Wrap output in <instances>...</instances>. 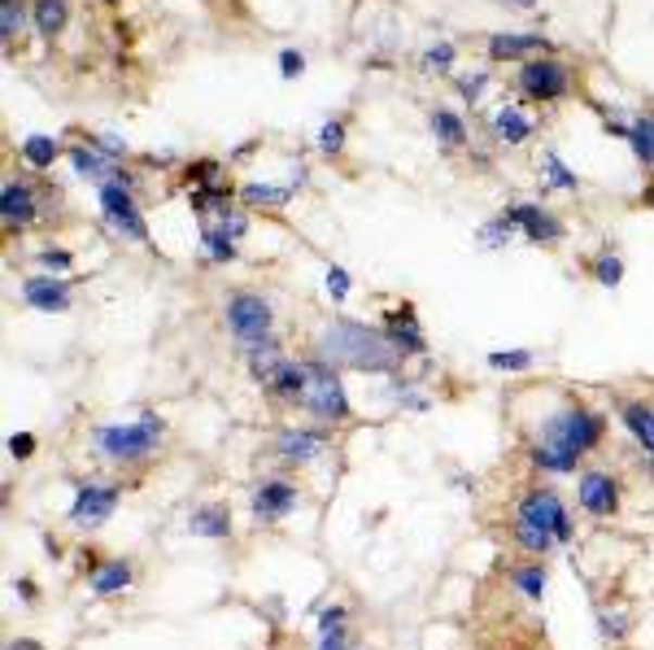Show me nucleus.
<instances>
[{"label": "nucleus", "mask_w": 654, "mask_h": 650, "mask_svg": "<svg viewBox=\"0 0 654 650\" xmlns=\"http://www.w3.org/2000/svg\"><path fill=\"white\" fill-rule=\"evenodd\" d=\"M188 533L205 537V541H227L231 537V511H227V502H201V507H192Z\"/></svg>", "instance_id": "obj_23"}, {"label": "nucleus", "mask_w": 654, "mask_h": 650, "mask_svg": "<svg viewBox=\"0 0 654 650\" xmlns=\"http://www.w3.org/2000/svg\"><path fill=\"white\" fill-rule=\"evenodd\" d=\"M27 5L23 0H5V14H0V36H5V53H18V40H23V27H27Z\"/></svg>", "instance_id": "obj_34"}, {"label": "nucleus", "mask_w": 654, "mask_h": 650, "mask_svg": "<svg viewBox=\"0 0 654 650\" xmlns=\"http://www.w3.org/2000/svg\"><path fill=\"white\" fill-rule=\"evenodd\" d=\"M454 88H458V97H463L467 105H480L485 92H489V71H471V75H463Z\"/></svg>", "instance_id": "obj_44"}, {"label": "nucleus", "mask_w": 654, "mask_h": 650, "mask_svg": "<svg viewBox=\"0 0 654 650\" xmlns=\"http://www.w3.org/2000/svg\"><path fill=\"white\" fill-rule=\"evenodd\" d=\"M506 214L515 218V227H519V236H524L528 245H558V240L567 236L563 218L550 214V210L537 205V201H515V205H506Z\"/></svg>", "instance_id": "obj_14"}, {"label": "nucleus", "mask_w": 654, "mask_h": 650, "mask_svg": "<svg viewBox=\"0 0 654 650\" xmlns=\"http://www.w3.org/2000/svg\"><path fill=\"white\" fill-rule=\"evenodd\" d=\"M454 62H458V49H454L450 40H437L432 49H424V71H437V75H445Z\"/></svg>", "instance_id": "obj_41"}, {"label": "nucleus", "mask_w": 654, "mask_h": 650, "mask_svg": "<svg viewBox=\"0 0 654 650\" xmlns=\"http://www.w3.org/2000/svg\"><path fill=\"white\" fill-rule=\"evenodd\" d=\"M5 650H45V646H40L36 637H10V641H5Z\"/></svg>", "instance_id": "obj_53"}, {"label": "nucleus", "mask_w": 654, "mask_h": 650, "mask_svg": "<svg viewBox=\"0 0 654 650\" xmlns=\"http://www.w3.org/2000/svg\"><path fill=\"white\" fill-rule=\"evenodd\" d=\"M301 71H305V58H301L297 49H279V75H284V79H297Z\"/></svg>", "instance_id": "obj_48"}, {"label": "nucleus", "mask_w": 654, "mask_h": 650, "mask_svg": "<svg viewBox=\"0 0 654 650\" xmlns=\"http://www.w3.org/2000/svg\"><path fill=\"white\" fill-rule=\"evenodd\" d=\"M327 446H332V428L305 424V428H279L275 441H271V454L288 467H310L327 454Z\"/></svg>", "instance_id": "obj_11"}, {"label": "nucleus", "mask_w": 654, "mask_h": 650, "mask_svg": "<svg viewBox=\"0 0 654 650\" xmlns=\"http://www.w3.org/2000/svg\"><path fill=\"white\" fill-rule=\"evenodd\" d=\"M554 45L545 40V36H528V32H498V36H489V45H485V53H489V62H532V58H541V53H550Z\"/></svg>", "instance_id": "obj_17"}, {"label": "nucleus", "mask_w": 654, "mask_h": 650, "mask_svg": "<svg viewBox=\"0 0 654 650\" xmlns=\"http://www.w3.org/2000/svg\"><path fill=\"white\" fill-rule=\"evenodd\" d=\"M598 628H602L606 641H624L628 628H632V615L624 607H598Z\"/></svg>", "instance_id": "obj_38"}, {"label": "nucleus", "mask_w": 654, "mask_h": 650, "mask_svg": "<svg viewBox=\"0 0 654 650\" xmlns=\"http://www.w3.org/2000/svg\"><path fill=\"white\" fill-rule=\"evenodd\" d=\"M40 218V197H36V184L27 179H5V188H0V223H5V232H32Z\"/></svg>", "instance_id": "obj_13"}, {"label": "nucleus", "mask_w": 654, "mask_h": 650, "mask_svg": "<svg viewBox=\"0 0 654 650\" xmlns=\"http://www.w3.org/2000/svg\"><path fill=\"white\" fill-rule=\"evenodd\" d=\"M162 441H166V420L153 411H140L127 424H97L92 428V450L114 467L149 463L162 450Z\"/></svg>", "instance_id": "obj_3"}, {"label": "nucleus", "mask_w": 654, "mask_h": 650, "mask_svg": "<svg viewBox=\"0 0 654 650\" xmlns=\"http://www.w3.org/2000/svg\"><path fill=\"white\" fill-rule=\"evenodd\" d=\"M314 650H350V641H345V633H323L314 641Z\"/></svg>", "instance_id": "obj_51"}, {"label": "nucleus", "mask_w": 654, "mask_h": 650, "mask_svg": "<svg viewBox=\"0 0 654 650\" xmlns=\"http://www.w3.org/2000/svg\"><path fill=\"white\" fill-rule=\"evenodd\" d=\"M489 127H493V136H498L502 145H528V140H532V118H528L524 110H515V105L493 110Z\"/></svg>", "instance_id": "obj_27"}, {"label": "nucleus", "mask_w": 654, "mask_h": 650, "mask_svg": "<svg viewBox=\"0 0 654 650\" xmlns=\"http://www.w3.org/2000/svg\"><path fill=\"white\" fill-rule=\"evenodd\" d=\"M580 188V175L563 166V158L554 149L541 153V192H576Z\"/></svg>", "instance_id": "obj_31"}, {"label": "nucleus", "mask_w": 654, "mask_h": 650, "mask_svg": "<svg viewBox=\"0 0 654 650\" xmlns=\"http://www.w3.org/2000/svg\"><path fill=\"white\" fill-rule=\"evenodd\" d=\"M576 507H580L589 520H611V515H619V507H624V485H619V476L606 472V467H580V476H576Z\"/></svg>", "instance_id": "obj_9"}, {"label": "nucleus", "mask_w": 654, "mask_h": 650, "mask_svg": "<svg viewBox=\"0 0 654 650\" xmlns=\"http://www.w3.org/2000/svg\"><path fill=\"white\" fill-rule=\"evenodd\" d=\"M571 66H563L558 58H550V53H541V58H532V62H524L519 71H515V88H519V97H528V101H541V105H550V101H563L567 92H571Z\"/></svg>", "instance_id": "obj_7"}, {"label": "nucleus", "mask_w": 654, "mask_h": 650, "mask_svg": "<svg viewBox=\"0 0 654 650\" xmlns=\"http://www.w3.org/2000/svg\"><path fill=\"white\" fill-rule=\"evenodd\" d=\"M524 650H545V646H524Z\"/></svg>", "instance_id": "obj_55"}, {"label": "nucleus", "mask_w": 654, "mask_h": 650, "mask_svg": "<svg viewBox=\"0 0 654 650\" xmlns=\"http://www.w3.org/2000/svg\"><path fill=\"white\" fill-rule=\"evenodd\" d=\"M645 201H650V205H654V192H650V197H645Z\"/></svg>", "instance_id": "obj_56"}, {"label": "nucleus", "mask_w": 654, "mask_h": 650, "mask_svg": "<svg viewBox=\"0 0 654 650\" xmlns=\"http://www.w3.org/2000/svg\"><path fill=\"white\" fill-rule=\"evenodd\" d=\"M14 593H18L23 602H36V598H40V589H36V580H27V576H18V580H14Z\"/></svg>", "instance_id": "obj_52"}, {"label": "nucleus", "mask_w": 654, "mask_h": 650, "mask_svg": "<svg viewBox=\"0 0 654 650\" xmlns=\"http://www.w3.org/2000/svg\"><path fill=\"white\" fill-rule=\"evenodd\" d=\"M589 275H593V284H602V288H619V279H624V258H619L615 249H602V253L593 258Z\"/></svg>", "instance_id": "obj_36"}, {"label": "nucleus", "mask_w": 654, "mask_h": 650, "mask_svg": "<svg viewBox=\"0 0 654 650\" xmlns=\"http://www.w3.org/2000/svg\"><path fill=\"white\" fill-rule=\"evenodd\" d=\"M118 502H123V485H114V480H79L66 520H71L75 528L92 533V528H101V524L118 511Z\"/></svg>", "instance_id": "obj_10"}, {"label": "nucleus", "mask_w": 654, "mask_h": 650, "mask_svg": "<svg viewBox=\"0 0 654 650\" xmlns=\"http://www.w3.org/2000/svg\"><path fill=\"white\" fill-rule=\"evenodd\" d=\"M201 258L214 266H231L240 258V240H231L223 227H201Z\"/></svg>", "instance_id": "obj_32"}, {"label": "nucleus", "mask_w": 654, "mask_h": 650, "mask_svg": "<svg viewBox=\"0 0 654 650\" xmlns=\"http://www.w3.org/2000/svg\"><path fill=\"white\" fill-rule=\"evenodd\" d=\"M506 580L528 598V602H541L545 598V585H550V572H545V559H519L506 567Z\"/></svg>", "instance_id": "obj_25"}, {"label": "nucleus", "mask_w": 654, "mask_h": 650, "mask_svg": "<svg viewBox=\"0 0 654 650\" xmlns=\"http://www.w3.org/2000/svg\"><path fill=\"white\" fill-rule=\"evenodd\" d=\"M305 389H310V372H305V359H284L279 372L262 385V393L279 407H301L305 402Z\"/></svg>", "instance_id": "obj_18"}, {"label": "nucleus", "mask_w": 654, "mask_h": 650, "mask_svg": "<svg viewBox=\"0 0 654 650\" xmlns=\"http://www.w3.org/2000/svg\"><path fill=\"white\" fill-rule=\"evenodd\" d=\"M428 123H432V136H437V145H441L445 153H458V149L467 145V123H463V114H454V110H432Z\"/></svg>", "instance_id": "obj_29"}, {"label": "nucleus", "mask_w": 654, "mask_h": 650, "mask_svg": "<svg viewBox=\"0 0 654 650\" xmlns=\"http://www.w3.org/2000/svg\"><path fill=\"white\" fill-rule=\"evenodd\" d=\"M240 359H244L249 376H253L257 385H266V380L279 372V363H284L288 354H284L279 337H266V341H257V346H244V350H240Z\"/></svg>", "instance_id": "obj_24"}, {"label": "nucleus", "mask_w": 654, "mask_h": 650, "mask_svg": "<svg viewBox=\"0 0 654 650\" xmlns=\"http://www.w3.org/2000/svg\"><path fill=\"white\" fill-rule=\"evenodd\" d=\"M105 5H118V0H105Z\"/></svg>", "instance_id": "obj_57"}, {"label": "nucleus", "mask_w": 654, "mask_h": 650, "mask_svg": "<svg viewBox=\"0 0 654 650\" xmlns=\"http://www.w3.org/2000/svg\"><path fill=\"white\" fill-rule=\"evenodd\" d=\"M136 585V563L131 559H101L92 572H88V589L97 598H118Z\"/></svg>", "instance_id": "obj_21"}, {"label": "nucleus", "mask_w": 654, "mask_h": 650, "mask_svg": "<svg viewBox=\"0 0 654 650\" xmlns=\"http://www.w3.org/2000/svg\"><path fill=\"white\" fill-rule=\"evenodd\" d=\"M398 407H406V411H428L432 402H428L419 389H398Z\"/></svg>", "instance_id": "obj_50"}, {"label": "nucleus", "mask_w": 654, "mask_h": 650, "mask_svg": "<svg viewBox=\"0 0 654 650\" xmlns=\"http://www.w3.org/2000/svg\"><path fill=\"white\" fill-rule=\"evenodd\" d=\"M305 372H310V389H305V402H301V411L314 420V424H323V428H337V424H345L350 415H354V407H350V393H345V380H341V367H332L323 354H305Z\"/></svg>", "instance_id": "obj_4"}, {"label": "nucleus", "mask_w": 654, "mask_h": 650, "mask_svg": "<svg viewBox=\"0 0 654 650\" xmlns=\"http://www.w3.org/2000/svg\"><path fill=\"white\" fill-rule=\"evenodd\" d=\"M218 184H227V179H223V166H218L214 158L188 166V192H192V188H218Z\"/></svg>", "instance_id": "obj_40"}, {"label": "nucleus", "mask_w": 654, "mask_h": 650, "mask_svg": "<svg viewBox=\"0 0 654 650\" xmlns=\"http://www.w3.org/2000/svg\"><path fill=\"white\" fill-rule=\"evenodd\" d=\"M97 201H101L105 223H110L118 236H127V240H136V245L149 240V223H144V210L136 205V188H127V184H118V179H105V184H97Z\"/></svg>", "instance_id": "obj_8"}, {"label": "nucleus", "mask_w": 654, "mask_h": 650, "mask_svg": "<svg viewBox=\"0 0 654 650\" xmlns=\"http://www.w3.org/2000/svg\"><path fill=\"white\" fill-rule=\"evenodd\" d=\"M36 262H40V271H45V275H62V271H71V266H75V253H71V249H40V253H36Z\"/></svg>", "instance_id": "obj_46"}, {"label": "nucleus", "mask_w": 654, "mask_h": 650, "mask_svg": "<svg viewBox=\"0 0 654 650\" xmlns=\"http://www.w3.org/2000/svg\"><path fill=\"white\" fill-rule=\"evenodd\" d=\"M23 301L40 314H66L71 301H75V284L62 279V275H32L23 284Z\"/></svg>", "instance_id": "obj_16"}, {"label": "nucleus", "mask_w": 654, "mask_h": 650, "mask_svg": "<svg viewBox=\"0 0 654 650\" xmlns=\"http://www.w3.org/2000/svg\"><path fill=\"white\" fill-rule=\"evenodd\" d=\"M223 318H227V333L236 341V350L244 346H257L266 337H275V305L266 292H253V288H236L223 305Z\"/></svg>", "instance_id": "obj_5"}, {"label": "nucleus", "mask_w": 654, "mask_h": 650, "mask_svg": "<svg viewBox=\"0 0 654 650\" xmlns=\"http://www.w3.org/2000/svg\"><path fill=\"white\" fill-rule=\"evenodd\" d=\"M380 328H385L389 346H393V350H398L406 363L428 354V337H424V328H419V314H415V305H398V310H389Z\"/></svg>", "instance_id": "obj_15"}, {"label": "nucleus", "mask_w": 654, "mask_h": 650, "mask_svg": "<svg viewBox=\"0 0 654 650\" xmlns=\"http://www.w3.org/2000/svg\"><path fill=\"white\" fill-rule=\"evenodd\" d=\"M345 624H350V607H345V602L318 607V637H323V633H345Z\"/></svg>", "instance_id": "obj_43"}, {"label": "nucleus", "mask_w": 654, "mask_h": 650, "mask_svg": "<svg viewBox=\"0 0 654 650\" xmlns=\"http://www.w3.org/2000/svg\"><path fill=\"white\" fill-rule=\"evenodd\" d=\"M301 188H305V171H297L288 184H240V201H244L249 210H279V205H288Z\"/></svg>", "instance_id": "obj_22"}, {"label": "nucleus", "mask_w": 654, "mask_h": 650, "mask_svg": "<svg viewBox=\"0 0 654 650\" xmlns=\"http://www.w3.org/2000/svg\"><path fill=\"white\" fill-rule=\"evenodd\" d=\"M619 424L632 437V446L654 459V402L650 398H619Z\"/></svg>", "instance_id": "obj_19"}, {"label": "nucleus", "mask_w": 654, "mask_h": 650, "mask_svg": "<svg viewBox=\"0 0 654 650\" xmlns=\"http://www.w3.org/2000/svg\"><path fill=\"white\" fill-rule=\"evenodd\" d=\"M205 227H223L231 240H244V236H249V214H244V210H236V205H227V210H223L218 218H210Z\"/></svg>", "instance_id": "obj_42"}, {"label": "nucleus", "mask_w": 654, "mask_h": 650, "mask_svg": "<svg viewBox=\"0 0 654 650\" xmlns=\"http://www.w3.org/2000/svg\"><path fill=\"white\" fill-rule=\"evenodd\" d=\"M297 507H301V489H297L292 480H284V476H262V480L253 485V493H249V515H253V524H262V528L284 524Z\"/></svg>", "instance_id": "obj_12"}, {"label": "nucleus", "mask_w": 654, "mask_h": 650, "mask_svg": "<svg viewBox=\"0 0 654 650\" xmlns=\"http://www.w3.org/2000/svg\"><path fill=\"white\" fill-rule=\"evenodd\" d=\"M511 541H515V550L532 554V559H545V554L558 546L550 533H541V528H528V524H519V520H515V528H511Z\"/></svg>", "instance_id": "obj_35"}, {"label": "nucleus", "mask_w": 654, "mask_h": 650, "mask_svg": "<svg viewBox=\"0 0 654 650\" xmlns=\"http://www.w3.org/2000/svg\"><path fill=\"white\" fill-rule=\"evenodd\" d=\"M92 140H97L114 162H127V158H131V149H127V140H123L118 132H101V136H92Z\"/></svg>", "instance_id": "obj_47"}, {"label": "nucleus", "mask_w": 654, "mask_h": 650, "mask_svg": "<svg viewBox=\"0 0 654 650\" xmlns=\"http://www.w3.org/2000/svg\"><path fill=\"white\" fill-rule=\"evenodd\" d=\"M32 23L40 32V40L53 45L66 32V23H71V5H66V0H32Z\"/></svg>", "instance_id": "obj_26"}, {"label": "nucleus", "mask_w": 654, "mask_h": 650, "mask_svg": "<svg viewBox=\"0 0 654 650\" xmlns=\"http://www.w3.org/2000/svg\"><path fill=\"white\" fill-rule=\"evenodd\" d=\"M515 520L528 524V528L550 533L558 546H571V541H576V524H571V515H567V502H563L554 489H545V485H532V489L519 493Z\"/></svg>", "instance_id": "obj_6"}, {"label": "nucleus", "mask_w": 654, "mask_h": 650, "mask_svg": "<svg viewBox=\"0 0 654 650\" xmlns=\"http://www.w3.org/2000/svg\"><path fill=\"white\" fill-rule=\"evenodd\" d=\"M323 284H327V297H332V301H345V297H350V288H354V279H350V271H345L341 262L327 266Z\"/></svg>", "instance_id": "obj_45"}, {"label": "nucleus", "mask_w": 654, "mask_h": 650, "mask_svg": "<svg viewBox=\"0 0 654 650\" xmlns=\"http://www.w3.org/2000/svg\"><path fill=\"white\" fill-rule=\"evenodd\" d=\"M66 162L75 166V175L79 179H92V184H105V179H114L118 171H123V162H114L97 140H79V145H71L66 149Z\"/></svg>", "instance_id": "obj_20"}, {"label": "nucleus", "mask_w": 654, "mask_h": 650, "mask_svg": "<svg viewBox=\"0 0 654 650\" xmlns=\"http://www.w3.org/2000/svg\"><path fill=\"white\" fill-rule=\"evenodd\" d=\"M10 454H14L18 463H27V459L36 454V437H32V433H14V437H10Z\"/></svg>", "instance_id": "obj_49"}, {"label": "nucleus", "mask_w": 654, "mask_h": 650, "mask_svg": "<svg viewBox=\"0 0 654 650\" xmlns=\"http://www.w3.org/2000/svg\"><path fill=\"white\" fill-rule=\"evenodd\" d=\"M318 153H323V158L345 153V118H327V123L318 127Z\"/></svg>", "instance_id": "obj_39"}, {"label": "nucleus", "mask_w": 654, "mask_h": 650, "mask_svg": "<svg viewBox=\"0 0 654 650\" xmlns=\"http://www.w3.org/2000/svg\"><path fill=\"white\" fill-rule=\"evenodd\" d=\"M511 5H515V10H537L541 0H511Z\"/></svg>", "instance_id": "obj_54"}, {"label": "nucleus", "mask_w": 654, "mask_h": 650, "mask_svg": "<svg viewBox=\"0 0 654 650\" xmlns=\"http://www.w3.org/2000/svg\"><path fill=\"white\" fill-rule=\"evenodd\" d=\"M628 149H632V158H637L645 171H654V110H641V114H632V127H628Z\"/></svg>", "instance_id": "obj_30"}, {"label": "nucleus", "mask_w": 654, "mask_h": 650, "mask_svg": "<svg viewBox=\"0 0 654 650\" xmlns=\"http://www.w3.org/2000/svg\"><path fill=\"white\" fill-rule=\"evenodd\" d=\"M515 236H519V227H515V218L502 210L498 218L480 223V232H476V245H480V249H506Z\"/></svg>", "instance_id": "obj_33"}, {"label": "nucleus", "mask_w": 654, "mask_h": 650, "mask_svg": "<svg viewBox=\"0 0 654 650\" xmlns=\"http://www.w3.org/2000/svg\"><path fill=\"white\" fill-rule=\"evenodd\" d=\"M314 354H323L341 372H367V376H398L402 372V354L389 346L385 328L376 323H359V318H332L327 328L314 337Z\"/></svg>", "instance_id": "obj_2"}, {"label": "nucleus", "mask_w": 654, "mask_h": 650, "mask_svg": "<svg viewBox=\"0 0 654 650\" xmlns=\"http://www.w3.org/2000/svg\"><path fill=\"white\" fill-rule=\"evenodd\" d=\"M493 372H506V376H519V372H528L532 363H537V354L532 350H493L489 359H485Z\"/></svg>", "instance_id": "obj_37"}, {"label": "nucleus", "mask_w": 654, "mask_h": 650, "mask_svg": "<svg viewBox=\"0 0 654 650\" xmlns=\"http://www.w3.org/2000/svg\"><path fill=\"white\" fill-rule=\"evenodd\" d=\"M602 441H606V415L593 411L580 398H567L532 433L528 467L532 472H550V476H576V467H584V459L593 450H602Z\"/></svg>", "instance_id": "obj_1"}, {"label": "nucleus", "mask_w": 654, "mask_h": 650, "mask_svg": "<svg viewBox=\"0 0 654 650\" xmlns=\"http://www.w3.org/2000/svg\"><path fill=\"white\" fill-rule=\"evenodd\" d=\"M18 158H23L32 171H49L58 158H66V145H62L58 136H40V132H36V136H27V140L18 145Z\"/></svg>", "instance_id": "obj_28"}]
</instances>
